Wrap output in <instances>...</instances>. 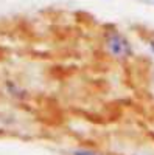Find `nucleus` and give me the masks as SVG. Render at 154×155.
Listing matches in <instances>:
<instances>
[{"instance_id":"nucleus-1","label":"nucleus","mask_w":154,"mask_h":155,"mask_svg":"<svg viewBox=\"0 0 154 155\" xmlns=\"http://www.w3.org/2000/svg\"><path fill=\"white\" fill-rule=\"evenodd\" d=\"M104 45H106L108 53L115 59H126L132 51L129 41H128L123 34H120L117 31H112L106 36Z\"/></svg>"},{"instance_id":"nucleus-2","label":"nucleus","mask_w":154,"mask_h":155,"mask_svg":"<svg viewBox=\"0 0 154 155\" xmlns=\"http://www.w3.org/2000/svg\"><path fill=\"white\" fill-rule=\"evenodd\" d=\"M70 153H72V155H104V153L97 152V150H94V149H83V147H80V149H73Z\"/></svg>"},{"instance_id":"nucleus-3","label":"nucleus","mask_w":154,"mask_h":155,"mask_svg":"<svg viewBox=\"0 0 154 155\" xmlns=\"http://www.w3.org/2000/svg\"><path fill=\"white\" fill-rule=\"evenodd\" d=\"M151 50H152V51H154V41H152V42H151Z\"/></svg>"}]
</instances>
